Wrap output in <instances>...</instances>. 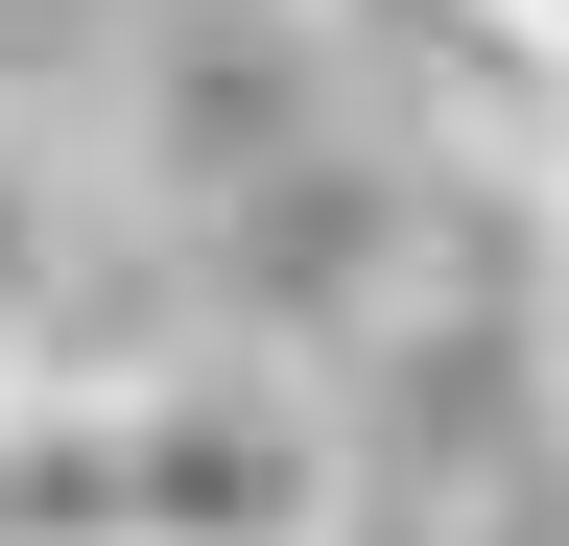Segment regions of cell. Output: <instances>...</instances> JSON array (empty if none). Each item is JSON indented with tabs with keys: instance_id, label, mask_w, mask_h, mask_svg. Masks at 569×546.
<instances>
[{
	"instance_id": "8992f818",
	"label": "cell",
	"mask_w": 569,
	"mask_h": 546,
	"mask_svg": "<svg viewBox=\"0 0 569 546\" xmlns=\"http://www.w3.org/2000/svg\"><path fill=\"white\" fill-rule=\"evenodd\" d=\"M498 24H546V48H569V0H498Z\"/></svg>"
},
{
	"instance_id": "6da1fadb",
	"label": "cell",
	"mask_w": 569,
	"mask_h": 546,
	"mask_svg": "<svg viewBox=\"0 0 569 546\" xmlns=\"http://www.w3.org/2000/svg\"><path fill=\"white\" fill-rule=\"evenodd\" d=\"M119 546H332V404L284 357H142L119 380Z\"/></svg>"
},
{
	"instance_id": "3957f363",
	"label": "cell",
	"mask_w": 569,
	"mask_h": 546,
	"mask_svg": "<svg viewBox=\"0 0 569 546\" xmlns=\"http://www.w3.org/2000/svg\"><path fill=\"white\" fill-rule=\"evenodd\" d=\"M48 309H71V190H48L24 119H0V357H48Z\"/></svg>"
},
{
	"instance_id": "277c9868",
	"label": "cell",
	"mask_w": 569,
	"mask_h": 546,
	"mask_svg": "<svg viewBox=\"0 0 569 546\" xmlns=\"http://www.w3.org/2000/svg\"><path fill=\"white\" fill-rule=\"evenodd\" d=\"M498 48H522V72H498V119H522V167L569 190V48H546V24H498Z\"/></svg>"
},
{
	"instance_id": "7a4b0ae2",
	"label": "cell",
	"mask_w": 569,
	"mask_h": 546,
	"mask_svg": "<svg viewBox=\"0 0 569 546\" xmlns=\"http://www.w3.org/2000/svg\"><path fill=\"white\" fill-rule=\"evenodd\" d=\"M0 546H119V380L71 357L0 380Z\"/></svg>"
},
{
	"instance_id": "5b68a950",
	"label": "cell",
	"mask_w": 569,
	"mask_h": 546,
	"mask_svg": "<svg viewBox=\"0 0 569 546\" xmlns=\"http://www.w3.org/2000/svg\"><path fill=\"white\" fill-rule=\"evenodd\" d=\"M546 380H569V261H546Z\"/></svg>"
},
{
	"instance_id": "52a82bcc",
	"label": "cell",
	"mask_w": 569,
	"mask_h": 546,
	"mask_svg": "<svg viewBox=\"0 0 569 546\" xmlns=\"http://www.w3.org/2000/svg\"><path fill=\"white\" fill-rule=\"evenodd\" d=\"M0 380H24V357H0Z\"/></svg>"
}]
</instances>
